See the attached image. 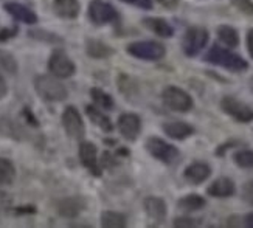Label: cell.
<instances>
[{
  "label": "cell",
  "mask_w": 253,
  "mask_h": 228,
  "mask_svg": "<svg viewBox=\"0 0 253 228\" xmlns=\"http://www.w3.org/2000/svg\"><path fill=\"white\" fill-rule=\"evenodd\" d=\"M78 155H80L81 165L89 171L93 177L103 176V168L100 165V158H98V149L92 141H81Z\"/></svg>",
  "instance_id": "obj_11"
},
{
  "label": "cell",
  "mask_w": 253,
  "mask_h": 228,
  "mask_svg": "<svg viewBox=\"0 0 253 228\" xmlns=\"http://www.w3.org/2000/svg\"><path fill=\"white\" fill-rule=\"evenodd\" d=\"M122 2L134 5V6L141 8V9H151L152 8V0H122Z\"/></svg>",
  "instance_id": "obj_40"
},
{
  "label": "cell",
  "mask_w": 253,
  "mask_h": 228,
  "mask_svg": "<svg viewBox=\"0 0 253 228\" xmlns=\"http://www.w3.org/2000/svg\"><path fill=\"white\" fill-rule=\"evenodd\" d=\"M205 205H207V200L202 197V195H199V194H188V195H185V197L179 199L177 208L191 213V211L202 210Z\"/></svg>",
  "instance_id": "obj_25"
},
{
  "label": "cell",
  "mask_w": 253,
  "mask_h": 228,
  "mask_svg": "<svg viewBox=\"0 0 253 228\" xmlns=\"http://www.w3.org/2000/svg\"><path fill=\"white\" fill-rule=\"evenodd\" d=\"M17 69H19V65H17L14 54L6 50H0V73L13 76L17 73Z\"/></svg>",
  "instance_id": "obj_28"
},
{
  "label": "cell",
  "mask_w": 253,
  "mask_h": 228,
  "mask_svg": "<svg viewBox=\"0 0 253 228\" xmlns=\"http://www.w3.org/2000/svg\"><path fill=\"white\" fill-rule=\"evenodd\" d=\"M6 95H8V84L3 79V76L0 75V100H3Z\"/></svg>",
  "instance_id": "obj_43"
},
{
  "label": "cell",
  "mask_w": 253,
  "mask_h": 228,
  "mask_svg": "<svg viewBox=\"0 0 253 228\" xmlns=\"http://www.w3.org/2000/svg\"><path fill=\"white\" fill-rule=\"evenodd\" d=\"M244 225L249 227V228H253V213H249V214L244 217Z\"/></svg>",
  "instance_id": "obj_45"
},
{
  "label": "cell",
  "mask_w": 253,
  "mask_h": 228,
  "mask_svg": "<svg viewBox=\"0 0 253 228\" xmlns=\"http://www.w3.org/2000/svg\"><path fill=\"white\" fill-rule=\"evenodd\" d=\"M162 100H163V104L168 109H171L174 112H180V114L190 112L194 106L191 95L175 85L165 87L162 92Z\"/></svg>",
  "instance_id": "obj_3"
},
{
  "label": "cell",
  "mask_w": 253,
  "mask_h": 228,
  "mask_svg": "<svg viewBox=\"0 0 253 228\" xmlns=\"http://www.w3.org/2000/svg\"><path fill=\"white\" fill-rule=\"evenodd\" d=\"M3 8H5L6 13L13 16V19H16L17 22H24V24H27V25H35L38 22L36 13H33L28 6L22 5V3L8 2L3 5Z\"/></svg>",
  "instance_id": "obj_17"
},
{
  "label": "cell",
  "mask_w": 253,
  "mask_h": 228,
  "mask_svg": "<svg viewBox=\"0 0 253 228\" xmlns=\"http://www.w3.org/2000/svg\"><path fill=\"white\" fill-rule=\"evenodd\" d=\"M143 208H145V213L148 214L149 219H152L154 222L162 224L165 219H167V203L162 197H157V195H148V197L143 200Z\"/></svg>",
  "instance_id": "obj_15"
},
{
  "label": "cell",
  "mask_w": 253,
  "mask_h": 228,
  "mask_svg": "<svg viewBox=\"0 0 253 228\" xmlns=\"http://www.w3.org/2000/svg\"><path fill=\"white\" fill-rule=\"evenodd\" d=\"M85 53L92 59H107L115 53L111 45H107L103 40L98 39H87L85 40Z\"/></svg>",
  "instance_id": "obj_22"
},
{
  "label": "cell",
  "mask_w": 253,
  "mask_h": 228,
  "mask_svg": "<svg viewBox=\"0 0 253 228\" xmlns=\"http://www.w3.org/2000/svg\"><path fill=\"white\" fill-rule=\"evenodd\" d=\"M0 135L11 138L14 141H27L30 140L28 130L16 119L9 116H0Z\"/></svg>",
  "instance_id": "obj_14"
},
{
  "label": "cell",
  "mask_w": 253,
  "mask_h": 228,
  "mask_svg": "<svg viewBox=\"0 0 253 228\" xmlns=\"http://www.w3.org/2000/svg\"><path fill=\"white\" fill-rule=\"evenodd\" d=\"M233 160L239 168L253 169V151L252 149H241L235 152Z\"/></svg>",
  "instance_id": "obj_32"
},
{
  "label": "cell",
  "mask_w": 253,
  "mask_h": 228,
  "mask_svg": "<svg viewBox=\"0 0 253 228\" xmlns=\"http://www.w3.org/2000/svg\"><path fill=\"white\" fill-rule=\"evenodd\" d=\"M183 176L190 183L201 185L202 182H205L211 176V168H210V165H207L204 161H193L191 165L185 168Z\"/></svg>",
  "instance_id": "obj_16"
},
{
  "label": "cell",
  "mask_w": 253,
  "mask_h": 228,
  "mask_svg": "<svg viewBox=\"0 0 253 228\" xmlns=\"http://www.w3.org/2000/svg\"><path fill=\"white\" fill-rule=\"evenodd\" d=\"M232 3L241 11V13L253 16V2L252 0H232Z\"/></svg>",
  "instance_id": "obj_34"
},
{
  "label": "cell",
  "mask_w": 253,
  "mask_h": 228,
  "mask_svg": "<svg viewBox=\"0 0 253 228\" xmlns=\"http://www.w3.org/2000/svg\"><path fill=\"white\" fill-rule=\"evenodd\" d=\"M143 25H145L149 31H152L154 35H157L160 38H172L174 36V28L162 17H146V19H143Z\"/></svg>",
  "instance_id": "obj_23"
},
{
  "label": "cell",
  "mask_w": 253,
  "mask_h": 228,
  "mask_svg": "<svg viewBox=\"0 0 253 228\" xmlns=\"http://www.w3.org/2000/svg\"><path fill=\"white\" fill-rule=\"evenodd\" d=\"M13 211H14L16 214H35V213H36V206H33V205L17 206V208H13Z\"/></svg>",
  "instance_id": "obj_41"
},
{
  "label": "cell",
  "mask_w": 253,
  "mask_h": 228,
  "mask_svg": "<svg viewBox=\"0 0 253 228\" xmlns=\"http://www.w3.org/2000/svg\"><path fill=\"white\" fill-rule=\"evenodd\" d=\"M22 116H24L25 121L33 126V127H39V121H38V118L35 116V114L31 112V109L30 107H24V111H22Z\"/></svg>",
  "instance_id": "obj_36"
},
{
  "label": "cell",
  "mask_w": 253,
  "mask_h": 228,
  "mask_svg": "<svg viewBox=\"0 0 253 228\" xmlns=\"http://www.w3.org/2000/svg\"><path fill=\"white\" fill-rule=\"evenodd\" d=\"M35 90L43 101L48 103H61L69 96V90L59 78L53 75H39L35 78Z\"/></svg>",
  "instance_id": "obj_1"
},
{
  "label": "cell",
  "mask_w": 253,
  "mask_h": 228,
  "mask_svg": "<svg viewBox=\"0 0 253 228\" xmlns=\"http://www.w3.org/2000/svg\"><path fill=\"white\" fill-rule=\"evenodd\" d=\"M126 51L132 58H137L141 61H160L167 54V48H165L163 43H159L156 40L132 42L126 47Z\"/></svg>",
  "instance_id": "obj_4"
},
{
  "label": "cell",
  "mask_w": 253,
  "mask_h": 228,
  "mask_svg": "<svg viewBox=\"0 0 253 228\" xmlns=\"http://www.w3.org/2000/svg\"><path fill=\"white\" fill-rule=\"evenodd\" d=\"M201 222L197 219H191V217H177V219H174L172 225L175 228H193V227H197Z\"/></svg>",
  "instance_id": "obj_33"
},
{
  "label": "cell",
  "mask_w": 253,
  "mask_h": 228,
  "mask_svg": "<svg viewBox=\"0 0 253 228\" xmlns=\"http://www.w3.org/2000/svg\"><path fill=\"white\" fill-rule=\"evenodd\" d=\"M163 132L172 140H186L194 134V127L185 121H167L162 126Z\"/></svg>",
  "instance_id": "obj_19"
},
{
  "label": "cell",
  "mask_w": 253,
  "mask_h": 228,
  "mask_svg": "<svg viewBox=\"0 0 253 228\" xmlns=\"http://www.w3.org/2000/svg\"><path fill=\"white\" fill-rule=\"evenodd\" d=\"M217 38L224 43V45L232 47V48L238 47V43H239L238 31L233 27H228V25H221L217 28Z\"/></svg>",
  "instance_id": "obj_29"
},
{
  "label": "cell",
  "mask_w": 253,
  "mask_h": 228,
  "mask_svg": "<svg viewBox=\"0 0 253 228\" xmlns=\"http://www.w3.org/2000/svg\"><path fill=\"white\" fill-rule=\"evenodd\" d=\"M247 50L250 53V56L253 58V30H250L247 35Z\"/></svg>",
  "instance_id": "obj_44"
},
{
  "label": "cell",
  "mask_w": 253,
  "mask_h": 228,
  "mask_svg": "<svg viewBox=\"0 0 253 228\" xmlns=\"http://www.w3.org/2000/svg\"><path fill=\"white\" fill-rule=\"evenodd\" d=\"M17 33H19V28L17 27H11V28L0 30V42H6L9 39H13L17 35Z\"/></svg>",
  "instance_id": "obj_38"
},
{
  "label": "cell",
  "mask_w": 253,
  "mask_h": 228,
  "mask_svg": "<svg viewBox=\"0 0 253 228\" xmlns=\"http://www.w3.org/2000/svg\"><path fill=\"white\" fill-rule=\"evenodd\" d=\"M87 14H89L90 22L95 25L114 24V22H117L120 19L118 11L111 3L104 2V0H92L89 3Z\"/></svg>",
  "instance_id": "obj_9"
},
{
  "label": "cell",
  "mask_w": 253,
  "mask_h": 228,
  "mask_svg": "<svg viewBox=\"0 0 253 228\" xmlns=\"http://www.w3.org/2000/svg\"><path fill=\"white\" fill-rule=\"evenodd\" d=\"M117 84H118V90L122 92L126 98L132 96V95H137L138 92V87L135 84V81L127 76L126 73H120L118 78H117Z\"/></svg>",
  "instance_id": "obj_30"
},
{
  "label": "cell",
  "mask_w": 253,
  "mask_h": 228,
  "mask_svg": "<svg viewBox=\"0 0 253 228\" xmlns=\"http://www.w3.org/2000/svg\"><path fill=\"white\" fill-rule=\"evenodd\" d=\"M221 109L228 115L232 116L233 119H236L238 123H252L253 121V109L239 101L238 98L227 95L221 100Z\"/></svg>",
  "instance_id": "obj_10"
},
{
  "label": "cell",
  "mask_w": 253,
  "mask_h": 228,
  "mask_svg": "<svg viewBox=\"0 0 253 228\" xmlns=\"http://www.w3.org/2000/svg\"><path fill=\"white\" fill-rule=\"evenodd\" d=\"M205 61L214 65H219V67H224L227 70H232V72H243L249 67L247 61L241 58L239 54L232 53L230 50L219 47V45H213L208 50Z\"/></svg>",
  "instance_id": "obj_2"
},
{
  "label": "cell",
  "mask_w": 253,
  "mask_h": 228,
  "mask_svg": "<svg viewBox=\"0 0 253 228\" xmlns=\"http://www.w3.org/2000/svg\"><path fill=\"white\" fill-rule=\"evenodd\" d=\"M62 127L70 138L73 140H83L85 135V124L83 121V116L80 111L75 106H67L64 109L62 116Z\"/></svg>",
  "instance_id": "obj_8"
},
{
  "label": "cell",
  "mask_w": 253,
  "mask_h": 228,
  "mask_svg": "<svg viewBox=\"0 0 253 228\" xmlns=\"http://www.w3.org/2000/svg\"><path fill=\"white\" fill-rule=\"evenodd\" d=\"M100 221H101V227H104V228L127 227V217L123 213H117V211H103Z\"/></svg>",
  "instance_id": "obj_24"
},
{
  "label": "cell",
  "mask_w": 253,
  "mask_h": 228,
  "mask_svg": "<svg viewBox=\"0 0 253 228\" xmlns=\"http://www.w3.org/2000/svg\"><path fill=\"white\" fill-rule=\"evenodd\" d=\"M243 199L249 205H253V180L247 182L243 187Z\"/></svg>",
  "instance_id": "obj_37"
},
{
  "label": "cell",
  "mask_w": 253,
  "mask_h": 228,
  "mask_svg": "<svg viewBox=\"0 0 253 228\" xmlns=\"http://www.w3.org/2000/svg\"><path fill=\"white\" fill-rule=\"evenodd\" d=\"M85 114H87V116L90 118V121H92L95 126L100 127V129L103 130V132L111 134L112 130H114V124H112V121H111V118H109L98 106L87 104V106H85Z\"/></svg>",
  "instance_id": "obj_21"
},
{
  "label": "cell",
  "mask_w": 253,
  "mask_h": 228,
  "mask_svg": "<svg viewBox=\"0 0 253 228\" xmlns=\"http://www.w3.org/2000/svg\"><path fill=\"white\" fill-rule=\"evenodd\" d=\"M80 9V0H53V11L61 19H76Z\"/></svg>",
  "instance_id": "obj_20"
},
{
  "label": "cell",
  "mask_w": 253,
  "mask_h": 228,
  "mask_svg": "<svg viewBox=\"0 0 253 228\" xmlns=\"http://www.w3.org/2000/svg\"><path fill=\"white\" fill-rule=\"evenodd\" d=\"M9 210H13V206H11V199L8 197V194L0 191V214L8 213Z\"/></svg>",
  "instance_id": "obj_39"
},
{
  "label": "cell",
  "mask_w": 253,
  "mask_h": 228,
  "mask_svg": "<svg viewBox=\"0 0 253 228\" xmlns=\"http://www.w3.org/2000/svg\"><path fill=\"white\" fill-rule=\"evenodd\" d=\"M48 72L59 79H67L76 73V65L64 50H54L48 59Z\"/></svg>",
  "instance_id": "obj_6"
},
{
  "label": "cell",
  "mask_w": 253,
  "mask_h": 228,
  "mask_svg": "<svg viewBox=\"0 0 253 228\" xmlns=\"http://www.w3.org/2000/svg\"><path fill=\"white\" fill-rule=\"evenodd\" d=\"M236 191V187L232 179L228 177H219L216 179L210 187L207 188L208 195L216 199H225V197H232Z\"/></svg>",
  "instance_id": "obj_18"
},
{
  "label": "cell",
  "mask_w": 253,
  "mask_h": 228,
  "mask_svg": "<svg viewBox=\"0 0 253 228\" xmlns=\"http://www.w3.org/2000/svg\"><path fill=\"white\" fill-rule=\"evenodd\" d=\"M90 96L95 103V106H98L100 109H104V111H112L115 107V103H114V98L106 93L104 90L98 89V87H92L90 89Z\"/></svg>",
  "instance_id": "obj_27"
},
{
  "label": "cell",
  "mask_w": 253,
  "mask_h": 228,
  "mask_svg": "<svg viewBox=\"0 0 253 228\" xmlns=\"http://www.w3.org/2000/svg\"><path fill=\"white\" fill-rule=\"evenodd\" d=\"M117 158L111 154V152H103V155H101V158H100V165H101V168L104 169V168H114L115 165H117Z\"/></svg>",
  "instance_id": "obj_35"
},
{
  "label": "cell",
  "mask_w": 253,
  "mask_h": 228,
  "mask_svg": "<svg viewBox=\"0 0 253 228\" xmlns=\"http://www.w3.org/2000/svg\"><path fill=\"white\" fill-rule=\"evenodd\" d=\"M252 85H253V78H252Z\"/></svg>",
  "instance_id": "obj_46"
},
{
  "label": "cell",
  "mask_w": 253,
  "mask_h": 228,
  "mask_svg": "<svg viewBox=\"0 0 253 228\" xmlns=\"http://www.w3.org/2000/svg\"><path fill=\"white\" fill-rule=\"evenodd\" d=\"M157 2L167 9H174L179 6V0H157Z\"/></svg>",
  "instance_id": "obj_42"
},
{
  "label": "cell",
  "mask_w": 253,
  "mask_h": 228,
  "mask_svg": "<svg viewBox=\"0 0 253 228\" xmlns=\"http://www.w3.org/2000/svg\"><path fill=\"white\" fill-rule=\"evenodd\" d=\"M117 127L126 141H135L141 132V118L137 114H122L118 116Z\"/></svg>",
  "instance_id": "obj_13"
},
{
  "label": "cell",
  "mask_w": 253,
  "mask_h": 228,
  "mask_svg": "<svg viewBox=\"0 0 253 228\" xmlns=\"http://www.w3.org/2000/svg\"><path fill=\"white\" fill-rule=\"evenodd\" d=\"M145 148L154 158L165 163V165H172V163H175L180 157V152L177 148L169 145L168 141H165L163 138H159V137H149L146 140Z\"/></svg>",
  "instance_id": "obj_5"
},
{
  "label": "cell",
  "mask_w": 253,
  "mask_h": 228,
  "mask_svg": "<svg viewBox=\"0 0 253 228\" xmlns=\"http://www.w3.org/2000/svg\"><path fill=\"white\" fill-rule=\"evenodd\" d=\"M208 42V31L202 27H191L186 30L183 40H182V50L186 56L194 58L197 56Z\"/></svg>",
  "instance_id": "obj_7"
},
{
  "label": "cell",
  "mask_w": 253,
  "mask_h": 228,
  "mask_svg": "<svg viewBox=\"0 0 253 228\" xmlns=\"http://www.w3.org/2000/svg\"><path fill=\"white\" fill-rule=\"evenodd\" d=\"M87 208V200L83 195H69L58 200L56 211L64 219H76Z\"/></svg>",
  "instance_id": "obj_12"
},
{
  "label": "cell",
  "mask_w": 253,
  "mask_h": 228,
  "mask_svg": "<svg viewBox=\"0 0 253 228\" xmlns=\"http://www.w3.org/2000/svg\"><path fill=\"white\" fill-rule=\"evenodd\" d=\"M28 36L36 40H41V42H47V43H62L64 42L62 38L54 35V33L45 31V30H31V31H28Z\"/></svg>",
  "instance_id": "obj_31"
},
{
  "label": "cell",
  "mask_w": 253,
  "mask_h": 228,
  "mask_svg": "<svg viewBox=\"0 0 253 228\" xmlns=\"http://www.w3.org/2000/svg\"><path fill=\"white\" fill-rule=\"evenodd\" d=\"M16 180V166L14 163L0 157V185H13Z\"/></svg>",
  "instance_id": "obj_26"
}]
</instances>
